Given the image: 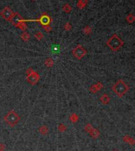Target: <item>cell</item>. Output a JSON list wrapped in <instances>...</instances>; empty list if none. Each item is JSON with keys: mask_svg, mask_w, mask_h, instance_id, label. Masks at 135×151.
Instances as JSON below:
<instances>
[{"mask_svg": "<svg viewBox=\"0 0 135 151\" xmlns=\"http://www.w3.org/2000/svg\"><path fill=\"white\" fill-rule=\"evenodd\" d=\"M112 89L118 97H122L126 93L128 92L129 86L126 84V82L124 81L119 79V80H118L112 86Z\"/></svg>", "mask_w": 135, "mask_h": 151, "instance_id": "1", "label": "cell"}, {"mask_svg": "<svg viewBox=\"0 0 135 151\" xmlns=\"http://www.w3.org/2000/svg\"><path fill=\"white\" fill-rule=\"evenodd\" d=\"M124 44L123 41L118 37L117 34H114L111 37L108 41H107V45L110 49H112L113 51H117L119 50L122 45Z\"/></svg>", "mask_w": 135, "mask_h": 151, "instance_id": "2", "label": "cell"}, {"mask_svg": "<svg viewBox=\"0 0 135 151\" xmlns=\"http://www.w3.org/2000/svg\"><path fill=\"white\" fill-rule=\"evenodd\" d=\"M4 120L10 127H14L20 121V116L15 111H10L6 114Z\"/></svg>", "mask_w": 135, "mask_h": 151, "instance_id": "3", "label": "cell"}, {"mask_svg": "<svg viewBox=\"0 0 135 151\" xmlns=\"http://www.w3.org/2000/svg\"><path fill=\"white\" fill-rule=\"evenodd\" d=\"M27 78L26 80L28 81V82H29L31 85H35L37 83L39 79V75L37 72H36L33 70H32L31 68L28 69L27 71Z\"/></svg>", "mask_w": 135, "mask_h": 151, "instance_id": "4", "label": "cell"}, {"mask_svg": "<svg viewBox=\"0 0 135 151\" xmlns=\"http://www.w3.org/2000/svg\"><path fill=\"white\" fill-rule=\"evenodd\" d=\"M72 53L75 58H77V59H82L83 57H85V55L87 54V51L81 44H78L73 49Z\"/></svg>", "mask_w": 135, "mask_h": 151, "instance_id": "5", "label": "cell"}, {"mask_svg": "<svg viewBox=\"0 0 135 151\" xmlns=\"http://www.w3.org/2000/svg\"><path fill=\"white\" fill-rule=\"evenodd\" d=\"M0 15H1L2 17L6 20V21H10L14 16V13L12 11V10L9 6H6L1 11Z\"/></svg>", "mask_w": 135, "mask_h": 151, "instance_id": "6", "label": "cell"}, {"mask_svg": "<svg viewBox=\"0 0 135 151\" xmlns=\"http://www.w3.org/2000/svg\"><path fill=\"white\" fill-rule=\"evenodd\" d=\"M38 22H40L43 26H46L49 25V23L51 22V18L47 15H43L40 18V19L38 20Z\"/></svg>", "mask_w": 135, "mask_h": 151, "instance_id": "7", "label": "cell"}, {"mask_svg": "<svg viewBox=\"0 0 135 151\" xmlns=\"http://www.w3.org/2000/svg\"><path fill=\"white\" fill-rule=\"evenodd\" d=\"M100 101L102 102V104L104 105H108L110 102V98L108 96V94H104L102 95V97H100Z\"/></svg>", "mask_w": 135, "mask_h": 151, "instance_id": "8", "label": "cell"}, {"mask_svg": "<svg viewBox=\"0 0 135 151\" xmlns=\"http://www.w3.org/2000/svg\"><path fill=\"white\" fill-rule=\"evenodd\" d=\"M88 3V0H79L77 2V7L79 9H83L85 8Z\"/></svg>", "mask_w": 135, "mask_h": 151, "instance_id": "9", "label": "cell"}, {"mask_svg": "<svg viewBox=\"0 0 135 151\" xmlns=\"http://www.w3.org/2000/svg\"><path fill=\"white\" fill-rule=\"evenodd\" d=\"M21 38L24 41H29V38H30V35L28 33H26V32H24V33L21 34Z\"/></svg>", "mask_w": 135, "mask_h": 151, "instance_id": "10", "label": "cell"}, {"mask_svg": "<svg viewBox=\"0 0 135 151\" xmlns=\"http://www.w3.org/2000/svg\"><path fill=\"white\" fill-rule=\"evenodd\" d=\"M62 10L64 12H66V13H70V12L72 10V8H71V6H70V4L66 3V4H65L64 6H63Z\"/></svg>", "mask_w": 135, "mask_h": 151, "instance_id": "11", "label": "cell"}, {"mask_svg": "<svg viewBox=\"0 0 135 151\" xmlns=\"http://www.w3.org/2000/svg\"><path fill=\"white\" fill-rule=\"evenodd\" d=\"M45 65L47 66H49V67L50 66H52L54 65V61L51 58L47 59H46V60H45Z\"/></svg>", "mask_w": 135, "mask_h": 151, "instance_id": "12", "label": "cell"}, {"mask_svg": "<svg viewBox=\"0 0 135 151\" xmlns=\"http://www.w3.org/2000/svg\"><path fill=\"white\" fill-rule=\"evenodd\" d=\"M135 20V18L133 14H129L127 17H126V21H127L128 23H133Z\"/></svg>", "mask_w": 135, "mask_h": 151, "instance_id": "13", "label": "cell"}, {"mask_svg": "<svg viewBox=\"0 0 135 151\" xmlns=\"http://www.w3.org/2000/svg\"><path fill=\"white\" fill-rule=\"evenodd\" d=\"M35 37H36V38H37L38 41H40V40L43 37V35L42 33H40V32H38V33L35 35Z\"/></svg>", "mask_w": 135, "mask_h": 151, "instance_id": "14", "label": "cell"}, {"mask_svg": "<svg viewBox=\"0 0 135 151\" xmlns=\"http://www.w3.org/2000/svg\"><path fill=\"white\" fill-rule=\"evenodd\" d=\"M83 31H84V33H85V34H89V33H90L91 32H92V29H91V28L89 27V26H86L85 28L84 29H83Z\"/></svg>", "mask_w": 135, "mask_h": 151, "instance_id": "15", "label": "cell"}, {"mask_svg": "<svg viewBox=\"0 0 135 151\" xmlns=\"http://www.w3.org/2000/svg\"><path fill=\"white\" fill-rule=\"evenodd\" d=\"M71 29V25H70V24L68 22V23H66V25H65V29L66 30H70Z\"/></svg>", "mask_w": 135, "mask_h": 151, "instance_id": "16", "label": "cell"}, {"mask_svg": "<svg viewBox=\"0 0 135 151\" xmlns=\"http://www.w3.org/2000/svg\"><path fill=\"white\" fill-rule=\"evenodd\" d=\"M43 29H44L47 32H50V31L51 30V28L49 27L48 25H47V27H46V26H43Z\"/></svg>", "mask_w": 135, "mask_h": 151, "instance_id": "17", "label": "cell"}, {"mask_svg": "<svg viewBox=\"0 0 135 151\" xmlns=\"http://www.w3.org/2000/svg\"><path fill=\"white\" fill-rule=\"evenodd\" d=\"M33 1H36V0H33Z\"/></svg>", "mask_w": 135, "mask_h": 151, "instance_id": "18", "label": "cell"}]
</instances>
